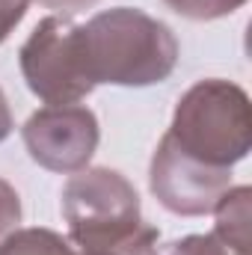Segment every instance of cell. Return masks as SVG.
I'll list each match as a JSON object with an SVG mask.
<instances>
[{"label":"cell","mask_w":252,"mask_h":255,"mask_svg":"<svg viewBox=\"0 0 252 255\" xmlns=\"http://www.w3.org/2000/svg\"><path fill=\"white\" fill-rule=\"evenodd\" d=\"M27 154L48 172L74 175L89 166L101 128L89 107L63 104V107H45L36 110L21 128Z\"/></svg>","instance_id":"cell-6"},{"label":"cell","mask_w":252,"mask_h":255,"mask_svg":"<svg viewBox=\"0 0 252 255\" xmlns=\"http://www.w3.org/2000/svg\"><path fill=\"white\" fill-rule=\"evenodd\" d=\"M166 133L187 154L211 166L232 169L252 148L250 95L223 77L199 80L178 98Z\"/></svg>","instance_id":"cell-3"},{"label":"cell","mask_w":252,"mask_h":255,"mask_svg":"<svg viewBox=\"0 0 252 255\" xmlns=\"http://www.w3.org/2000/svg\"><path fill=\"white\" fill-rule=\"evenodd\" d=\"M148 255H244L232 250L226 241H220L214 232L211 235H187L169 244H154Z\"/></svg>","instance_id":"cell-9"},{"label":"cell","mask_w":252,"mask_h":255,"mask_svg":"<svg viewBox=\"0 0 252 255\" xmlns=\"http://www.w3.org/2000/svg\"><path fill=\"white\" fill-rule=\"evenodd\" d=\"M175 15L190 21H217L238 12L247 0H163Z\"/></svg>","instance_id":"cell-10"},{"label":"cell","mask_w":252,"mask_h":255,"mask_svg":"<svg viewBox=\"0 0 252 255\" xmlns=\"http://www.w3.org/2000/svg\"><path fill=\"white\" fill-rule=\"evenodd\" d=\"M42 6H48V9H60L65 15H71V12H80V9H89V6H95L98 0H39Z\"/></svg>","instance_id":"cell-13"},{"label":"cell","mask_w":252,"mask_h":255,"mask_svg":"<svg viewBox=\"0 0 252 255\" xmlns=\"http://www.w3.org/2000/svg\"><path fill=\"white\" fill-rule=\"evenodd\" d=\"M12 128H15V119H12L9 101H6V95H3V89H0V142H3V139H9Z\"/></svg>","instance_id":"cell-14"},{"label":"cell","mask_w":252,"mask_h":255,"mask_svg":"<svg viewBox=\"0 0 252 255\" xmlns=\"http://www.w3.org/2000/svg\"><path fill=\"white\" fill-rule=\"evenodd\" d=\"M211 214L217 217L214 235L226 241L232 250L252 255V187H229V193L217 202Z\"/></svg>","instance_id":"cell-7"},{"label":"cell","mask_w":252,"mask_h":255,"mask_svg":"<svg viewBox=\"0 0 252 255\" xmlns=\"http://www.w3.org/2000/svg\"><path fill=\"white\" fill-rule=\"evenodd\" d=\"M63 220L68 241L86 255H148L160 241L136 187L110 166H86L65 181Z\"/></svg>","instance_id":"cell-1"},{"label":"cell","mask_w":252,"mask_h":255,"mask_svg":"<svg viewBox=\"0 0 252 255\" xmlns=\"http://www.w3.org/2000/svg\"><path fill=\"white\" fill-rule=\"evenodd\" d=\"M86 77L110 86H154L178 65V39L169 24L142 9L116 6L80 24Z\"/></svg>","instance_id":"cell-2"},{"label":"cell","mask_w":252,"mask_h":255,"mask_svg":"<svg viewBox=\"0 0 252 255\" xmlns=\"http://www.w3.org/2000/svg\"><path fill=\"white\" fill-rule=\"evenodd\" d=\"M232 187V169L211 166L187 154L172 142L169 133L160 136L151 166H148V190L175 217H205L217 208V202Z\"/></svg>","instance_id":"cell-5"},{"label":"cell","mask_w":252,"mask_h":255,"mask_svg":"<svg viewBox=\"0 0 252 255\" xmlns=\"http://www.w3.org/2000/svg\"><path fill=\"white\" fill-rule=\"evenodd\" d=\"M77 255H86V253H77Z\"/></svg>","instance_id":"cell-15"},{"label":"cell","mask_w":252,"mask_h":255,"mask_svg":"<svg viewBox=\"0 0 252 255\" xmlns=\"http://www.w3.org/2000/svg\"><path fill=\"white\" fill-rule=\"evenodd\" d=\"M30 0H0V45L12 36V30L24 21Z\"/></svg>","instance_id":"cell-12"},{"label":"cell","mask_w":252,"mask_h":255,"mask_svg":"<svg viewBox=\"0 0 252 255\" xmlns=\"http://www.w3.org/2000/svg\"><path fill=\"white\" fill-rule=\"evenodd\" d=\"M18 65L30 92L48 107L77 104L95 89L83 68L80 24H74L68 15L42 18L21 45Z\"/></svg>","instance_id":"cell-4"},{"label":"cell","mask_w":252,"mask_h":255,"mask_svg":"<svg viewBox=\"0 0 252 255\" xmlns=\"http://www.w3.org/2000/svg\"><path fill=\"white\" fill-rule=\"evenodd\" d=\"M18 226H21V196L9 181L0 178V244L12 232H18Z\"/></svg>","instance_id":"cell-11"},{"label":"cell","mask_w":252,"mask_h":255,"mask_svg":"<svg viewBox=\"0 0 252 255\" xmlns=\"http://www.w3.org/2000/svg\"><path fill=\"white\" fill-rule=\"evenodd\" d=\"M0 255H77L63 235L51 229H18L3 244Z\"/></svg>","instance_id":"cell-8"}]
</instances>
